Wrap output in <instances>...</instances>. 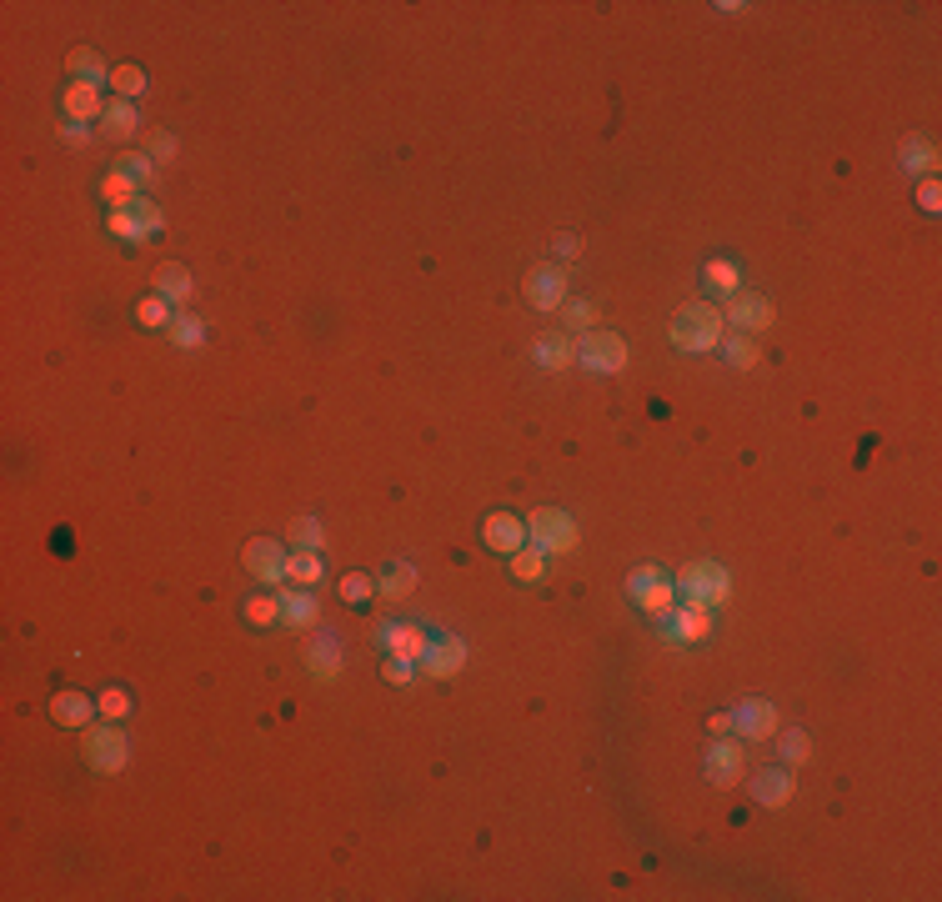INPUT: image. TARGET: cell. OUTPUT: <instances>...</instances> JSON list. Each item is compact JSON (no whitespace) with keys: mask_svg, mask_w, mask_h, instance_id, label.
<instances>
[{"mask_svg":"<svg viewBox=\"0 0 942 902\" xmlns=\"http://www.w3.org/2000/svg\"><path fill=\"white\" fill-rule=\"evenodd\" d=\"M86 762H91L96 772H106V777L126 772V762H131V742H126V732H116V722H106V727H86Z\"/></svg>","mask_w":942,"mask_h":902,"instance_id":"obj_5","label":"cell"},{"mask_svg":"<svg viewBox=\"0 0 942 902\" xmlns=\"http://www.w3.org/2000/svg\"><path fill=\"white\" fill-rule=\"evenodd\" d=\"M306 667H311V677L331 682V677L341 672V642H336L331 632H321V637H316V647L306 652Z\"/></svg>","mask_w":942,"mask_h":902,"instance_id":"obj_24","label":"cell"},{"mask_svg":"<svg viewBox=\"0 0 942 902\" xmlns=\"http://www.w3.org/2000/svg\"><path fill=\"white\" fill-rule=\"evenodd\" d=\"M376 642L386 657H401V662H421L426 647H431V632L416 627V622H381L376 627Z\"/></svg>","mask_w":942,"mask_h":902,"instance_id":"obj_7","label":"cell"},{"mask_svg":"<svg viewBox=\"0 0 942 902\" xmlns=\"http://www.w3.org/2000/svg\"><path fill=\"white\" fill-rule=\"evenodd\" d=\"M341 597L346 602H366V597H376V582L366 572H351V577H341Z\"/></svg>","mask_w":942,"mask_h":902,"instance_id":"obj_42","label":"cell"},{"mask_svg":"<svg viewBox=\"0 0 942 902\" xmlns=\"http://www.w3.org/2000/svg\"><path fill=\"white\" fill-rule=\"evenodd\" d=\"M136 321L156 331V326H171L176 316H171V301H166V296H146V301L136 306Z\"/></svg>","mask_w":942,"mask_h":902,"instance_id":"obj_38","label":"cell"},{"mask_svg":"<svg viewBox=\"0 0 942 902\" xmlns=\"http://www.w3.org/2000/svg\"><path fill=\"white\" fill-rule=\"evenodd\" d=\"M707 286H717V291H742V271L732 266V261H707Z\"/></svg>","mask_w":942,"mask_h":902,"instance_id":"obj_40","label":"cell"},{"mask_svg":"<svg viewBox=\"0 0 942 902\" xmlns=\"http://www.w3.org/2000/svg\"><path fill=\"white\" fill-rule=\"evenodd\" d=\"M527 542L547 557H567V552H577V522L562 507H537L527 517Z\"/></svg>","mask_w":942,"mask_h":902,"instance_id":"obj_2","label":"cell"},{"mask_svg":"<svg viewBox=\"0 0 942 902\" xmlns=\"http://www.w3.org/2000/svg\"><path fill=\"white\" fill-rule=\"evenodd\" d=\"M632 602H637V607H642V612H647L652 622H662V627H667V622H672V607H677V587H672V582L662 577V582L642 587V592H637Z\"/></svg>","mask_w":942,"mask_h":902,"instance_id":"obj_21","label":"cell"},{"mask_svg":"<svg viewBox=\"0 0 942 902\" xmlns=\"http://www.w3.org/2000/svg\"><path fill=\"white\" fill-rule=\"evenodd\" d=\"M321 552H286V582L291 587H316L321 582Z\"/></svg>","mask_w":942,"mask_h":902,"instance_id":"obj_27","label":"cell"},{"mask_svg":"<svg viewBox=\"0 0 942 902\" xmlns=\"http://www.w3.org/2000/svg\"><path fill=\"white\" fill-rule=\"evenodd\" d=\"M672 587H677L682 602H707V607H722V602L732 597V577H727V567H717V562H692V567H682Z\"/></svg>","mask_w":942,"mask_h":902,"instance_id":"obj_3","label":"cell"},{"mask_svg":"<svg viewBox=\"0 0 942 902\" xmlns=\"http://www.w3.org/2000/svg\"><path fill=\"white\" fill-rule=\"evenodd\" d=\"M717 351H722L737 371H752V366L762 361V346H757V336H747V331H727V336L717 341Z\"/></svg>","mask_w":942,"mask_h":902,"instance_id":"obj_23","label":"cell"},{"mask_svg":"<svg viewBox=\"0 0 942 902\" xmlns=\"http://www.w3.org/2000/svg\"><path fill=\"white\" fill-rule=\"evenodd\" d=\"M742 772H747L742 742L737 737H712L707 742V777H712V787H737Z\"/></svg>","mask_w":942,"mask_h":902,"instance_id":"obj_9","label":"cell"},{"mask_svg":"<svg viewBox=\"0 0 942 902\" xmlns=\"http://www.w3.org/2000/svg\"><path fill=\"white\" fill-rule=\"evenodd\" d=\"M61 141H66V146H86V141H91V131H86L81 121H66V126H61Z\"/></svg>","mask_w":942,"mask_h":902,"instance_id":"obj_48","label":"cell"},{"mask_svg":"<svg viewBox=\"0 0 942 902\" xmlns=\"http://www.w3.org/2000/svg\"><path fill=\"white\" fill-rule=\"evenodd\" d=\"M577 361L587 366V371H597V376H617L622 366H627V341L617 336V331H582L577 336Z\"/></svg>","mask_w":942,"mask_h":902,"instance_id":"obj_4","label":"cell"},{"mask_svg":"<svg viewBox=\"0 0 942 902\" xmlns=\"http://www.w3.org/2000/svg\"><path fill=\"white\" fill-rule=\"evenodd\" d=\"M101 196H106L111 211H131V206L141 201V186H136L121 166H111V176H101Z\"/></svg>","mask_w":942,"mask_h":902,"instance_id":"obj_22","label":"cell"},{"mask_svg":"<svg viewBox=\"0 0 942 902\" xmlns=\"http://www.w3.org/2000/svg\"><path fill=\"white\" fill-rule=\"evenodd\" d=\"M246 572L266 587H286V547L276 537H251L246 542Z\"/></svg>","mask_w":942,"mask_h":902,"instance_id":"obj_8","label":"cell"},{"mask_svg":"<svg viewBox=\"0 0 942 902\" xmlns=\"http://www.w3.org/2000/svg\"><path fill=\"white\" fill-rule=\"evenodd\" d=\"M106 96H101V86H91V81H71V91H66V121H101L106 116Z\"/></svg>","mask_w":942,"mask_h":902,"instance_id":"obj_17","label":"cell"},{"mask_svg":"<svg viewBox=\"0 0 942 902\" xmlns=\"http://www.w3.org/2000/svg\"><path fill=\"white\" fill-rule=\"evenodd\" d=\"M902 166L907 171H937V146L932 141H902Z\"/></svg>","mask_w":942,"mask_h":902,"instance_id":"obj_36","label":"cell"},{"mask_svg":"<svg viewBox=\"0 0 942 902\" xmlns=\"http://www.w3.org/2000/svg\"><path fill=\"white\" fill-rule=\"evenodd\" d=\"M111 91H121V101H136L146 91V71L141 66H116L111 71Z\"/></svg>","mask_w":942,"mask_h":902,"instance_id":"obj_35","label":"cell"},{"mask_svg":"<svg viewBox=\"0 0 942 902\" xmlns=\"http://www.w3.org/2000/svg\"><path fill=\"white\" fill-rule=\"evenodd\" d=\"M722 321L737 326V331H747V336H757V331L772 326V301L762 291H732L727 306H722Z\"/></svg>","mask_w":942,"mask_h":902,"instance_id":"obj_6","label":"cell"},{"mask_svg":"<svg viewBox=\"0 0 942 902\" xmlns=\"http://www.w3.org/2000/svg\"><path fill=\"white\" fill-rule=\"evenodd\" d=\"M316 617H321V607H316V597H311V587H281V622L291 627V632H306V627H316Z\"/></svg>","mask_w":942,"mask_h":902,"instance_id":"obj_16","label":"cell"},{"mask_svg":"<svg viewBox=\"0 0 942 902\" xmlns=\"http://www.w3.org/2000/svg\"><path fill=\"white\" fill-rule=\"evenodd\" d=\"M917 206H922V211H937V206H942V186H937V181H922V186H917Z\"/></svg>","mask_w":942,"mask_h":902,"instance_id":"obj_47","label":"cell"},{"mask_svg":"<svg viewBox=\"0 0 942 902\" xmlns=\"http://www.w3.org/2000/svg\"><path fill=\"white\" fill-rule=\"evenodd\" d=\"M101 131H106L111 141H131V136L141 131L136 106H131V101H111V106H106V116H101Z\"/></svg>","mask_w":942,"mask_h":902,"instance_id":"obj_25","label":"cell"},{"mask_svg":"<svg viewBox=\"0 0 942 902\" xmlns=\"http://www.w3.org/2000/svg\"><path fill=\"white\" fill-rule=\"evenodd\" d=\"M466 642L461 637H431V647H426V657L416 662L426 677H436V682H446V677H456L461 667H466Z\"/></svg>","mask_w":942,"mask_h":902,"instance_id":"obj_11","label":"cell"},{"mask_svg":"<svg viewBox=\"0 0 942 902\" xmlns=\"http://www.w3.org/2000/svg\"><path fill=\"white\" fill-rule=\"evenodd\" d=\"M286 542H291L296 552H321L326 532H321V522H316V517H296V522L286 527Z\"/></svg>","mask_w":942,"mask_h":902,"instance_id":"obj_29","label":"cell"},{"mask_svg":"<svg viewBox=\"0 0 942 902\" xmlns=\"http://www.w3.org/2000/svg\"><path fill=\"white\" fill-rule=\"evenodd\" d=\"M71 76H76V81H91V86H111V66H106L96 51H71Z\"/></svg>","mask_w":942,"mask_h":902,"instance_id":"obj_28","label":"cell"},{"mask_svg":"<svg viewBox=\"0 0 942 902\" xmlns=\"http://www.w3.org/2000/svg\"><path fill=\"white\" fill-rule=\"evenodd\" d=\"M381 677H386L391 687H411V677H416V662H401V657H386V662H381Z\"/></svg>","mask_w":942,"mask_h":902,"instance_id":"obj_43","label":"cell"},{"mask_svg":"<svg viewBox=\"0 0 942 902\" xmlns=\"http://www.w3.org/2000/svg\"><path fill=\"white\" fill-rule=\"evenodd\" d=\"M121 171L141 186V191H156V181H161V166L151 161V156H141V151H131V156H121Z\"/></svg>","mask_w":942,"mask_h":902,"instance_id":"obj_30","label":"cell"},{"mask_svg":"<svg viewBox=\"0 0 942 902\" xmlns=\"http://www.w3.org/2000/svg\"><path fill=\"white\" fill-rule=\"evenodd\" d=\"M662 577H667V572H662V567H637V572H632V582H627V592H632V597H637V592H642V587H652V582H662Z\"/></svg>","mask_w":942,"mask_h":902,"instance_id":"obj_46","label":"cell"},{"mask_svg":"<svg viewBox=\"0 0 942 902\" xmlns=\"http://www.w3.org/2000/svg\"><path fill=\"white\" fill-rule=\"evenodd\" d=\"M782 757H787V767H802L807 757H812V742H807V732L802 727H792V732H782Z\"/></svg>","mask_w":942,"mask_h":902,"instance_id":"obj_41","label":"cell"},{"mask_svg":"<svg viewBox=\"0 0 942 902\" xmlns=\"http://www.w3.org/2000/svg\"><path fill=\"white\" fill-rule=\"evenodd\" d=\"M732 732H737L742 742H767V737H777V707L762 702V697L737 702V707H732Z\"/></svg>","mask_w":942,"mask_h":902,"instance_id":"obj_10","label":"cell"},{"mask_svg":"<svg viewBox=\"0 0 942 902\" xmlns=\"http://www.w3.org/2000/svg\"><path fill=\"white\" fill-rule=\"evenodd\" d=\"M527 301L537 311H562V301H567V271L562 266H537L527 276Z\"/></svg>","mask_w":942,"mask_h":902,"instance_id":"obj_14","label":"cell"},{"mask_svg":"<svg viewBox=\"0 0 942 902\" xmlns=\"http://www.w3.org/2000/svg\"><path fill=\"white\" fill-rule=\"evenodd\" d=\"M562 321H567V336H572V331L582 336V331H592V326H597V306H592V301H572V296H567V301H562Z\"/></svg>","mask_w":942,"mask_h":902,"instance_id":"obj_32","label":"cell"},{"mask_svg":"<svg viewBox=\"0 0 942 902\" xmlns=\"http://www.w3.org/2000/svg\"><path fill=\"white\" fill-rule=\"evenodd\" d=\"M96 707H101V717H106V722H126V717H131V692L106 687V692L96 697Z\"/></svg>","mask_w":942,"mask_h":902,"instance_id":"obj_39","label":"cell"},{"mask_svg":"<svg viewBox=\"0 0 942 902\" xmlns=\"http://www.w3.org/2000/svg\"><path fill=\"white\" fill-rule=\"evenodd\" d=\"M106 226H111V236H121V241H146L151 231H146V221L136 216V211H111L106 216Z\"/></svg>","mask_w":942,"mask_h":902,"instance_id":"obj_37","label":"cell"},{"mask_svg":"<svg viewBox=\"0 0 942 902\" xmlns=\"http://www.w3.org/2000/svg\"><path fill=\"white\" fill-rule=\"evenodd\" d=\"M246 622H251V627H271V622H281V592H271V597H266V592L251 597V602H246Z\"/></svg>","mask_w":942,"mask_h":902,"instance_id":"obj_34","label":"cell"},{"mask_svg":"<svg viewBox=\"0 0 942 902\" xmlns=\"http://www.w3.org/2000/svg\"><path fill=\"white\" fill-rule=\"evenodd\" d=\"M376 592L386 597V602H401V597H411L416 592V567L411 562H391L381 577H376Z\"/></svg>","mask_w":942,"mask_h":902,"instance_id":"obj_26","label":"cell"},{"mask_svg":"<svg viewBox=\"0 0 942 902\" xmlns=\"http://www.w3.org/2000/svg\"><path fill=\"white\" fill-rule=\"evenodd\" d=\"M171 341H176V346H201V341H206V321L191 316V311H176V321H171Z\"/></svg>","mask_w":942,"mask_h":902,"instance_id":"obj_33","label":"cell"},{"mask_svg":"<svg viewBox=\"0 0 942 902\" xmlns=\"http://www.w3.org/2000/svg\"><path fill=\"white\" fill-rule=\"evenodd\" d=\"M507 562H512V577H517V582H537V577L547 572V552H537L532 542H527L522 552H512Z\"/></svg>","mask_w":942,"mask_h":902,"instance_id":"obj_31","label":"cell"},{"mask_svg":"<svg viewBox=\"0 0 942 902\" xmlns=\"http://www.w3.org/2000/svg\"><path fill=\"white\" fill-rule=\"evenodd\" d=\"M131 211H136V216H141V221H146V231H161V226H166V216H161V211H156V201H151V196H141V201H136V206H131Z\"/></svg>","mask_w":942,"mask_h":902,"instance_id":"obj_45","label":"cell"},{"mask_svg":"<svg viewBox=\"0 0 942 902\" xmlns=\"http://www.w3.org/2000/svg\"><path fill=\"white\" fill-rule=\"evenodd\" d=\"M482 542H487L492 552H502V557L522 552V547H527V517H512V512H492V517L482 522Z\"/></svg>","mask_w":942,"mask_h":902,"instance_id":"obj_12","label":"cell"},{"mask_svg":"<svg viewBox=\"0 0 942 902\" xmlns=\"http://www.w3.org/2000/svg\"><path fill=\"white\" fill-rule=\"evenodd\" d=\"M156 296H166L171 306H186V301H196V276H191V266H181V261H166V266L156 271Z\"/></svg>","mask_w":942,"mask_h":902,"instance_id":"obj_18","label":"cell"},{"mask_svg":"<svg viewBox=\"0 0 942 902\" xmlns=\"http://www.w3.org/2000/svg\"><path fill=\"white\" fill-rule=\"evenodd\" d=\"M532 356H537L547 371H567V366L577 361V341H572L567 331H552V336H542V341L532 346Z\"/></svg>","mask_w":942,"mask_h":902,"instance_id":"obj_20","label":"cell"},{"mask_svg":"<svg viewBox=\"0 0 942 902\" xmlns=\"http://www.w3.org/2000/svg\"><path fill=\"white\" fill-rule=\"evenodd\" d=\"M96 712H101V707H96L86 692H56V697H51V717H56L61 727H91Z\"/></svg>","mask_w":942,"mask_h":902,"instance_id":"obj_19","label":"cell"},{"mask_svg":"<svg viewBox=\"0 0 942 902\" xmlns=\"http://www.w3.org/2000/svg\"><path fill=\"white\" fill-rule=\"evenodd\" d=\"M552 251H557L562 261H572V256L582 251V241H577V236H557V241H552Z\"/></svg>","mask_w":942,"mask_h":902,"instance_id":"obj_49","label":"cell"},{"mask_svg":"<svg viewBox=\"0 0 942 902\" xmlns=\"http://www.w3.org/2000/svg\"><path fill=\"white\" fill-rule=\"evenodd\" d=\"M146 156H151L156 166H161V161H171V156H176V136H171V131H156V136H151V151H146Z\"/></svg>","mask_w":942,"mask_h":902,"instance_id":"obj_44","label":"cell"},{"mask_svg":"<svg viewBox=\"0 0 942 902\" xmlns=\"http://www.w3.org/2000/svg\"><path fill=\"white\" fill-rule=\"evenodd\" d=\"M722 336H727V321H722V306H712V301L682 306V311L672 316V326H667V341H672L677 351H687V356L717 351Z\"/></svg>","mask_w":942,"mask_h":902,"instance_id":"obj_1","label":"cell"},{"mask_svg":"<svg viewBox=\"0 0 942 902\" xmlns=\"http://www.w3.org/2000/svg\"><path fill=\"white\" fill-rule=\"evenodd\" d=\"M707 732H717V737H727V732H732V712H717V717L707 722Z\"/></svg>","mask_w":942,"mask_h":902,"instance_id":"obj_50","label":"cell"},{"mask_svg":"<svg viewBox=\"0 0 942 902\" xmlns=\"http://www.w3.org/2000/svg\"><path fill=\"white\" fill-rule=\"evenodd\" d=\"M792 792H797V777H792L787 767H762V772H752V802H757V807H787Z\"/></svg>","mask_w":942,"mask_h":902,"instance_id":"obj_15","label":"cell"},{"mask_svg":"<svg viewBox=\"0 0 942 902\" xmlns=\"http://www.w3.org/2000/svg\"><path fill=\"white\" fill-rule=\"evenodd\" d=\"M712 612H717V607H707V602H682V597H677L672 622H667V637H677V642H702V637H712Z\"/></svg>","mask_w":942,"mask_h":902,"instance_id":"obj_13","label":"cell"}]
</instances>
